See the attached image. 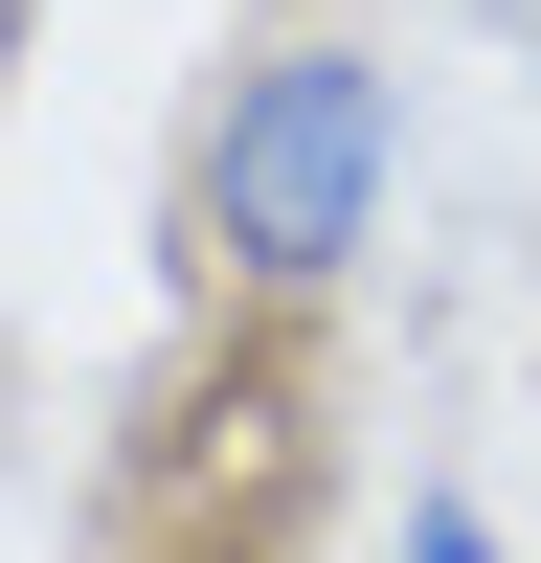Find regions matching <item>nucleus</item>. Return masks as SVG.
Instances as JSON below:
<instances>
[{
  "mask_svg": "<svg viewBox=\"0 0 541 563\" xmlns=\"http://www.w3.org/2000/svg\"><path fill=\"white\" fill-rule=\"evenodd\" d=\"M23 23H45V0H0V90H23Z\"/></svg>",
  "mask_w": 541,
  "mask_h": 563,
  "instance_id": "3",
  "label": "nucleus"
},
{
  "mask_svg": "<svg viewBox=\"0 0 541 563\" xmlns=\"http://www.w3.org/2000/svg\"><path fill=\"white\" fill-rule=\"evenodd\" d=\"M406 563H496V519H474V496H429V519H406Z\"/></svg>",
  "mask_w": 541,
  "mask_h": 563,
  "instance_id": "2",
  "label": "nucleus"
},
{
  "mask_svg": "<svg viewBox=\"0 0 541 563\" xmlns=\"http://www.w3.org/2000/svg\"><path fill=\"white\" fill-rule=\"evenodd\" d=\"M384 180H406V113L361 45H270V68H225V113L180 135V249L225 271V294H339L361 249H384Z\"/></svg>",
  "mask_w": 541,
  "mask_h": 563,
  "instance_id": "1",
  "label": "nucleus"
}]
</instances>
